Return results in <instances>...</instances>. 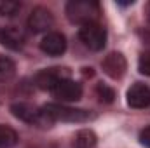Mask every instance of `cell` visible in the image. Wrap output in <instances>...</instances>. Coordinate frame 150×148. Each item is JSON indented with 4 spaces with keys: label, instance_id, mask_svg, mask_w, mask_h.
<instances>
[{
    "label": "cell",
    "instance_id": "5b68a950",
    "mask_svg": "<svg viewBox=\"0 0 150 148\" xmlns=\"http://www.w3.org/2000/svg\"><path fill=\"white\" fill-rule=\"evenodd\" d=\"M51 92L54 94V98L61 99V101H79L82 98V85L79 82H75L72 78H61L59 82H56V85L51 89Z\"/></svg>",
    "mask_w": 150,
    "mask_h": 148
},
{
    "label": "cell",
    "instance_id": "e0dca14e",
    "mask_svg": "<svg viewBox=\"0 0 150 148\" xmlns=\"http://www.w3.org/2000/svg\"><path fill=\"white\" fill-rule=\"evenodd\" d=\"M138 70L142 75L150 77V52H143L138 59Z\"/></svg>",
    "mask_w": 150,
    "mask_h": 148
},
{
    "label": "cell",
    "instance_id": "8fae6325",
    "mask_svg": "<svg viewBox=\"0 0 150 148\" xmlns=\"http://www.w3.org/2000/svg\"><path fill=\"white\" fill-rule=\"evenodd\" d=\"M0 44L12 51H19L25 45V35H23V32H19L18 28H12V26L0 28Z\"/></svg>",
    "mask_w": 150,
    "mask_h": 148
},
{
    "label": "cell",
    "instance_id": "6da1fadb",
    "mask_svg": "<svg viewBox=\"0 0 150 148\" xmlns=\"http://www.w3.org/2000/svg\"><path fill=\"white\" fill-rule=\"evenodd\" d=\"M100 14H101L100 4L94 0H72L67 4L68 19L80 26L89 25V23H98Z\"/></svg>",
    "mask_w": 150,
    "mask_h": 148
},
{
    "label": "cell",
    "instance_id": "7a4b0ae2",
    "mask_svg": "<svg viewBox=\"0 0 150 148\" xmlns=\"http://www.w3.org/2000/svg\"><path fill=\"white\" fill-rule=\"evenodd\" d=\"M42 110L51 122H58V120H61V122H86L87 118H91V113L87 110L70 108V106L58 105V103H47L45 106H42Z\"/></svg>",
    "mask_w": 150,
    "mask_h": 148
},
{
    "label": "cell",
    "instance_id": "30bf717a",
    "mask_svg": "<svg viewBox=\"0 0 150 148\" xmlns=\"http://www.w3.org/2000/svg\"><path fill=\"white\" fill-rule=\"evenodd\" d=\"M68 75L65 72V68H47V70H42L40 73H37L35 77V82L40 89H52L56 85V82H59L61 78H67Z\"/></svg>",
    "mask_w": 150,
    "mask_h": 148
},
{
    "label": "cell",
    "instance_id": "4fadbf2b",
    "mask_svg": "<svg viewBox=\"0 0 150 148\" xmlns=\"http://www.w3.org/2000/svg\"><path fill=\"white\" fill-rule=\"evenodd\" d=\"M18 143V132L9 127L0 124V148H12Z\"/></svg>",
    "mask_w": 150,
    "mask_h": 148
},
{
    "label": "cell",
    "instance_id": "8992f818",
    "mask_svg": "<svg viewBox=\"0 0 150 148\" xmlns=\"http://www.w3.org/2000/svg\"><path fill=\"white\" fill-rule=\"evenodd\" d=\"M54 25V16L49 9L45 7H37L32 11L28 18V28L33 33H49V30Z\"/></svg>",
    "mask_w": 150,
    "mask_h": 148
},
{
    "label": "cell",
    "instance_id": "9a60e30c",
    "mask_svg": "<svg viewBox=\"0 0 150 148\" xmlns=\"http://www.w3.org/2000/svg\"><path fill=\"white\" fill-rule=\"evenodd\" d=\"M19 9H21V4L19 2H14V0H0V16L12 18V16L18 14Z\"/></svg>",
    "mask_w": 150,
    "mask_h": 148
},
{
    "label": "cell",
    "instance_id": "2e32d148",
    "mask_svg": "<svg viewBox=\"0 0 150 148\" xmlns=\"http://www.w3.org/2000/svg\"><path fill=\"white\" fill-rule=\"evenodd\" d=\"M98 96H100V99L101 101H105V103H112L113 98H115V92H113V89H110L108 85H105V84H100L98 85Z\"/></svg>",
    "mask_w": 150,
    "mask_h": 148
},
{
    "label": "cell",
    "instance_id": "5bb4252c",
    "mask_svg": "<svg viewBox=\"0 0 150 148\" xmlns=\"http://www.w3.org/2000/svg\"><path fill=\"white\" fill-rule=\"evenodd\" d=\"M16 73V65L12 59L5 58V56H0V82H5L9 78H12Z\"/></svg>",
    "mask_w": 150,
    "mask_h": 148
},
{
    "label": "cell",
    "instance_id": "9c48e42d",
    "mask_svg": "<svg viewBox=\"0 0 150 148\" xmlns=\"http://www.w3.org/2000/svg\"><path fill=\"white\" fill-rule=\"evenodd\" d=\"M101 66H103V72L108 75V77H112V78H120L122 75L126 73L127 63H126V58H124L120 52H112V54H108V56L103 59Z\"/></svg>",
    "mask_w": 150,
    "mask_h": 148
},
{
    "label": "cell",
    "instance_id": "d6986e66",
    "mask_svg": "<svg viewBox=\"0 0 150 148\" xmlns=\"http://www.w3.org/2000/svg\"><path fill=\"white\" fill-rule=\"evenodd\" d=\"M149 21H150V5H149Z\"/></svg>",
    "mask_w": 150,
    "mask_h": 148
},
{
    "label": "cell",
    "instance_id": "7c38bea8",
    "mask_svg": "<svg viewBox=\"0 0 150 148\" xmlns=\"http://www.w3.org/2000/svg\"><path fill=\"white\" fill-rule=\"evenodd\" d=\"M96 141H98V138L91 129H82L75 134L74 148H94Z\"/></svg>",
    "mask_w": 150,
    "mask_h": 148
},
{
    "label": "cell",
    "instance_id": "3957f363",
    "mask_svg": "<svg viewBox=\"0 0 150 148\" xmlns=\"http://www.w3.org/2000/svg\"><path fill=\"white\" fill-rule=\"evenodd\" d=\"M11 111L16 118L26 122V124H33V125H47V124H52L42 108H38L35 105H30V103H14L11 106Z\"/></svg>",
    "mask_w": 150,
    "mask_h": 148
},
{
    "label": "cell",
    "instance_id": "277c9868",
    "mask_svg": "<svg viewBox=\"0 0 150 148\" xmlns=\"http://www.w3.org/2000/svg\"><path fill=\"white\" fill-rule=\"evenodd\" d=\"M79 37L84 42V45L91 51H101L107 44V32L100 23H89L80 26Z\"/></svg>",
    "mask_w": 150,
    "mask_h": 148
},
{
    "label": "cell",
    "instance_id": "52a82bcc",
    "mask_svg": "<svg viewBox=\"0 0 150 148\" xmlns=\"http://www.w3.org/2000/svg\"><path fill=\"white\" fill-rule=\"evenodd\" d=\"M40 49H42V52H45L49 56H61L67 51V38L59 32H49L42 38Z\"/></svg>",
    "mask_w": 150,
    "mask_h": 148
},
{
    "label": "cell",
    "instance_id": "ba28073f",
    "mask_svg": "<svg viewBox=\"0 0 150 148\" xmlns=\"http://www.w3.org/2000/svg\"><path fill=\"white\" fill-rule=\"evenodd\" d=\"M127 105L131 108H147L150 106V87L136 82L127 89Z\"/></svg>",
    "mask_w": 150,
    "mask_h": 148
},
{
    "label": "cell",
    "instance_id": "ac0fdd59",
    "mask_svg": "<svg viewBox=\"0 0 150 148\" xmlns=\"http://www.w3.org/2000/svg\"><path fill=\"white\" fill-rule=\"evenodd\" d=\"M140 143H142L143 147L150 148V125H147V127L140 132Z\"/></svg>",
    "mask_w": 150,
    "mask_h": 148
}]
</instances>
